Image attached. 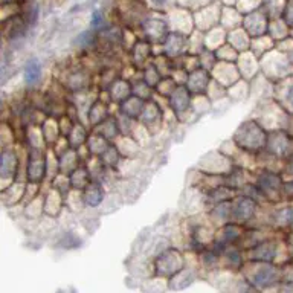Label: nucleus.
I'll use <instances>...</instances> for the list:
<instances>
[{
	"mask_svg": "<svg viewBox=\"0 0 293 293\" xmlns=\"http://www.w3.org/2000/svg\"><path fill=\"white\" fill-rule=\"evenodd\" d=\"M289 100H290V103L293 104V87L289 90Z\"/></svg>",
	"mask_w": 293,
	"mask_h": 293,
	"instance_id": "7ed1b4c3",
	"label": "nucleus"
},
{
	"mask_svg": "<svg viewBox=\"0 0 293 293\" xmlns=\"http://www.w3.org/2000/svg\"><path fill=\"white\" fill-rule=\"evenodd\" d=\"M40 76V64L36 60H31L25 69V81L28 84H34Z\"/></svg>",
	"mask_w": 293,
	"mask_h": 293,
	"instance_id": "f257e3e1",
	"label": "nucleus"
},
{
	"mask_svg": "<svg viewBox=\"0 0 293 293\" xmlns=\"http://www.w3.org/2000/svg\"><path fill=\"white\" fill-rule=\"evenodd\" d=\"M84 199L90 205H98L103 200V189H101V186H98V185L89 186L87 191L84 192Z\"/></svg>",
	"mask_w": 293,
	"mask_h": 293,
	"instance_id": "f03ea898",
	"label": "nucleus"
}]
</instances>
